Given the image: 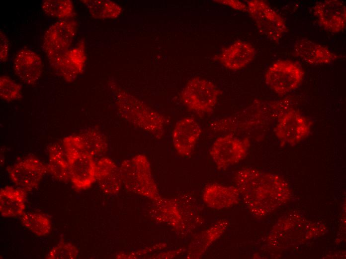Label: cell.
Listing matches in <instances>:
<instances>
[{
	"mask_svg": "<svg viewBox=\"0 0 346 259\" xmlns=\"http://www.w3.org/2000/svg\"><path fill=\"white\" fill-rule=\"evenodd\" d=\"M118 98L119 113L124 120L154 136H163L166 121L162 115L125 93H120Z\"/></svg>",
	"mask_w": 346,
	"mask_h": 259,
	"instance_id": "4",
	"label": "cell"
},
{
	"mask_svg": "<svg viewBox=\"0 0 346 259\" xmlns=\"http://www.w3.org/2000/svg\"><path fill=\"white\" fill-rule=\"evenodd\" d=\"M224 4L227 5L230 7L240 11H248V7L243 2L238 0H216Z\"/></svg>",
	"mask_w": 346,
	"mask_h": 259,
	"instance_id": "30",
	"label": "cell"
},
{
	"mask_svg": "<svg viewBox=\"0 0 346 259\" xmlns=\"http://www.w3.org/2000/svg\"><path fill=\"white\" fill-rule=\"evenodd\" d=\"M95 18H111L118 13V7L109 0H82Z\"/></svg>",
	"mask_w": 346,
	"mask_h": 259,
	"instance_id": "26",
	"label": "cell"
},
{
	"mask_svg": "<svg viewBox=\"0 0 346 259\" xmlns=\"http://www.w3.org/2000/svg\"><path fill=\"white\" fill-rule=\"evenodd\" d=\"M78 26V23L74 19H61L53 23L45 32L43 47L54 68L64 54L70 49Z\"/></svg>",
	"mask_w": 346,
	"mask_h": 259,
	"instance_id": "5",
	"label": "cell"
},
{
	"mask_svg": "<svg viewBox=\"0 0 346 259\" xmlns=\"http://www.w3.org/2000/svg\"><path fill=\"white\" fill-rule=\"evenodd\" d=\"M21 222L23 226L38 237L47 236L51 229L49 219L41 214L34 212L24 213Z\"/></svg>",
	"mask_w": 346,
	"mask_h": 259,
	"instance_id": "24",
	"label": "cell"
},
{
	"mask_svg": "<svg viewBox=\"0 0 346 259\" xmlns=\"http://www.w3.org/2000/svg\"><path fill=\"white\" fill-rule=\"evenodd\" d=\"M228 227V221L222 219L201 232L190 245L187 257L190 259L201 258L209 247L224 234Z\"/></svg>",
	"mask_w": 346,
	"mask_h": 259,
	"instance_id": "21",
	"label": "cell"
},
{
	"mask_svg": "<svg viewBox=\"0 0 346 259\" xmlns=\"http://www.w3.org/2000/svg\"><path fill=\"white\" fill-rule=\"evenodd\" d=\"M304 76V72L298 64L289 60H279L267 69L264 81L275 93L284 95L297 89Z\"/></svg>",
	"mask_w": 346,
	"mask_h": 259,
	"instance_id": "7",
	"label": "cell"
},
{
	"mask_svg": "<svg viewBox=\"0 0 346 259\" xmlns=\"http://www.w3.org/2000/svg\"><path fill=\"white\" fill-rule=\"evenodd\" d=\"M41 7L47 15L61 19L70 18L74 14L73 3L70 0H44Z\"/></svg>",
	"mask_w": 346,
	"mask_h": 259,
	"instance_id": "25",
	"label": "cell"
},
{
	"mask_svg": "<svg viewBox=\"0 0 346 259\" xmlns=\"http://www.w3.org/2000/svg\"><path fill=\"white\" fill-rule=\"evenodd\" d=\"M120 170L122 183L127 190L155 201L161 198L145 155H137L124 160Z\"/></svg>",
	"mask_w": 346,
	"mask_h": 259,
	"instance_id": "3",
	"label": "cell"
},
{
	"mask_svg": "<svg viewBox=\"0 0 346 259\" xmlns=\"http://www.w3.org/2000/svg\"><path fill=\"white\" fill-rule=\"evenodd\" d=\"M48 171L56 180L67 182L70 180L69 163L65 151L60 146L53 144L48 148Z\"/></svg>",
	"mask_w": 346,
	"mask_h": 259,
	"instance_id": "22",
	"label": "cell"
},
{
	"mask_svg": "<svg viewBox=\"0 0 346 259\" xmlns=\"http://www.w3.org/2000/svg\"><path fill=\"white\" fill-rule=\"evenodd\" d=\"M220 91L211 82L199 77L188 81L181 93V99L187 107L197 113L211 112L215 106Z\"/></svg>",
	"mask_w": 346,
	"mask_h": 259,
	"instance_id": "6",
	"label": "cell"
},
{
	"mask_svg": "<svg viewBox=\"0 0 346 259\" xmlns=\"http://www.w3.org/2000/svg\"><path fill=\"white\" fill-rule=\"evenodd\" d=\"M202 198L208 207L219 210L237 205L239 202L240 195L235 186L211 183L204 189Z\"/></svg>",
	"mask_w": 346,
	"mask_h": 259,
	"instance_id": "16",
	"label": "cell"
},
{
	"mask_svg": "<svg viewBox=\"0 0 346 259\" xmlns=\"http://www.w3.org/2000/svg\"><path fill=\"white\" fill-rule=\"evenodd\" d=\"M86 59L85 45L81 41L64 54L54 69L65 80L71 82L83 72Z\"/></svg>",
	"mask_w": 346,
	"mask_h": 259,
	"instance_id": "19",
	"label": "cell"
},
{
	"mask_svg": "<svg viewBox=\"0 0 346 259\" xmlns=\"http://www.w3.org/2000/svg\"><path fill=\"white\" fill-rule=\"evenodd\" d=\"M15 74L24 83L35 84L40 79L43 70V64L40 56L27 48L20 50L13 61Z\"/></svg>",
	"mask_w": 346,
	"mask_h": 259,
	"instance_id": "14",
	"label": "cell"
},
{
	"mask_svg": "<svg viewBox=\"0 0 346 259\" xmlns=\"http://www.w3.org/2000/svg\"><path fill=\"white\" fill-rule=\"evenodd\" d=\"M27 192L21 188L6 186L0 190V213L3 217L22 215L25 208Z\"/></svg>",
	"mask_w": 346,
	"mask_h": 259,
	"instance_id": "20",
	"label": "cell"
},
{
	"mask_svg": "<svg viewBox=\"0 0 346 259\" xmlns=\"http://www.w3.org/2000/svg\"><path fill=\"white\" fill-rule=\"evenodd\" d=\"M96 164V181L102 191L107 195L117 194L122 183L120 168L108 157L99 159Z\"/></svg>",
	"mask_w": 346,
	"mask_h": 259,
	"instance_id": "18",
	"label": "cell"
},
{
	"mask_svg": "<svg viewBox=\"0 0 346 259\" xmlns=\"http://www.w3.org/2000/svg\"><path fill=\"white\" fill-rule=\"evenodd\" d=\"M63 145L74 188L78 190L89 188L96 181V164L93 156L83 149L78 134L64 137Z\"/></svg>",
	"mask_w": 346,
	"mask_h": 259,
	"instance_id": "2",
	"label": "cell"
},
{
	"mask_svg": "<svg viewBox=\"0 0 346 259\" xmlns=\"http://www.w3.org/2000/svg\"><path fill=\"white\" fill-rule=\"evenodd\" d=\"M235 187L249 210L256 216H264L289 197L287 184L280 176L253 168L239 170Z\"/></svg>",
	"mask_w": 346,
	"mask_h": 259,
	"instance_id": "1",
	"label": "cell"
},
{
	"mask_svg": "<svg viewBox=\"0 0 346 259\" xmlns=\"http://www.w3.org/2000/svg\"><path fill=\"white\" fill-rule=\"evenodd\" d=\"M21 96V87L7 76L0 78V96L6 102H12L19 99Z\"/></svg>",
	"mask_w": 346,
	"mask_h": 259,
	"instance_id": "27",
	"label": "cell"
},
{
	"mask_svg": "<svg viewBox=\"0 0 346 259\" xmlns=\"http://www.w3.org/2000/svg\"><path fill=\"white\" fill-rule=\"evenodd\" d=\"M255 54V49L251 44L237 40L224 48L218 56L217 60L226 68L237 70L250 63Z\"/></svg>",
	"mask_w": 346,
	"mask_h": 259,
	"instance_id": "15",
	"label": "cell"
},
{
	"mask_svg": "<svg viewBox=\"0 0 346 259\" xmlns=\"http://www.w3.org/2000/svg\"><path fill=\"white\" fill-rule=\"evenodd\" d=\"M83 149L92 156L106 152L108 144L105 137L99 131L91 130L78 134Z\"/></svg>",
	"mask_w": 346,
	"mask_h": 259,
	"instance_id": "23",
	"label": "cell"
},
{
	"mask_svg": "<svg viewBox=\"0 0 346 259\" xmlns=\"http://www.w3.org/2000/svg\"><path fill=\"white\" fill-rule=\"evenodd\" d=\"M0 60L2 62L7 61L9 53V43L7 36L0 30Z\"/></svg>",
	"mask_w": 346,
	"mask_h": 259,
	"instance_id": "29",
	"label": "cell"
},
{
	"mask_svg": "<svg viewBox=\"0 0 346 259\" xmlns=\"http://www.w3.org/2000/svg\"><path fill=\"white\" fill-rule=\"evenodd\" d=\"M295 55L311 65L329 64L339 57L328 47L307 38L298 40L294 46Z\"/></svg>",
	"mask_w": 346,
	"mask_h": 259,
	"instance_id": "17",
	"label": "cell"
},
{
	"mask_svg": "<svg viewBox=\"0 0 346 259\" xmlns=\"http://www.w3.org/2000/svg\"><path fill=\"white\" fill-rule=\"evenodd\" d=\"M314 13L321 26L332 33L343 31L346 25V6L341 0H327L317 2Z\"/></svg>",
	"mask_w": 346,
	"mask_h": 259,
	"instance_id": "12",
	"label": "cell"
},
{
	"mask_svg": "<svg viewBox=\"0 0 346 259\" xmlns=\"http://www.w3.org/2000/svg\"><path fill=\"white\" fill-rule=\"evenodd\" d=\"M246 141L230 134L217 138L213 143L209 154L219 169H224L242 160L247 155Z\"/></svg>",
	"mask_w": 346,
	"mask_h": 259,
	"instance_id": "9",
	"label": "cell"
},
{
	"mask_svg": "<svg viewBox=\"0 0 346 259\" xmlns=\"http://www.w3.org/2000/svg\"><path fill=\"white\" fill-rule=\"evenodd\" d=\"M7 171L14 184L30 191L39 184L48 169L39 159L30 157L8 167Z\"/></svg>",
	"mask_w": 346,
	"mask_h": 259,
	"instance_id": "10",
	"label": "cell"
},
{
	"mask_svg": "<svg viewBox=\"0 0 346 259\" xmlns=\"http://www.w3.org/2000/svg\"><path fill=\"white\" fill-rule=\"evenodd\" d=\"M202 132L201 128L192 117L178 121L173 130V142L176 152L182 156L190 155Z\"/></svg>",
	"mask_w": 346,
	"mask_h": 259,
	"instance_id": "13",
	"label": "cell"
},
{
	"mask_svg": "<svg viewBox=\"0 0 346 259\" xmlns=\"http://www.w3.org/2000/svg\"><path fill=\"white\" fill-rule=\"evenodd\" d=\"M77 248L70 243L61 242L52 247L45 258L48 259H75L78 256Z\"/></svg>",
	"mask_w": 346,
	"mask_h": 259,
	"instance_id": "28",
	"label": "cell"
},
{
	"mask_svg": "<svg viewBox=\"0 0 346 259\" xmlns=\"http://www.w3.org/2000/svg\"><path fill=\"white\" fill-rule=\"evenodd\" d=\"M310 127L307 120L294 110L284 114L278 120L275 133L284 143H298L310 133Z\"/></svg>",
	"mask_w": 346,
	"mask_h": 259,
	"instance_id": "11",
	"label": "cell"
},
{
	"mask_svg": "<svg viewBox=\"0 0 346 259\" xmlns=\"http://www.w3.org/2000/svg\"><path fill=\"white\" fill-rule=\"evenodd\" d=\"M247 7L259 31L269 39L278 42L286 32L285 20L265 1L250 0Z\"/></svg>",
	"mask_w": 346,
	"mask_h": 259,
	"instance_id": "8",
	"label": "cell"
}]
</instances>
